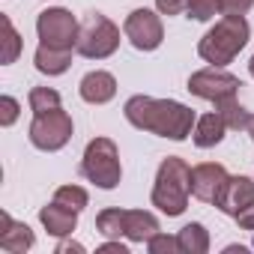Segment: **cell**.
<instances>
[{
    "instance_id": "11",
    "label": "cell",
    "mask_w": 254,
    "mask_h": 254,
    "mask_svg": "<svg viewBox=\"0 0 254 254\" xmlns=\"http://www.w3.org/2000/svg\"><path fill=\"white\" fill-rule=\"evenodd\" d=\"M251 203H254V180H248V177H227L224 189L215 197V206L230 218H236Z\"/></svg>"
},
{
    "instance_id": "10",
    "label": "cell",
    "mask_w": 254,
    "mask_h": 254,
    "mask_svg": "<svg viewBox=\"0 0 254 254\" xmlns=\"http://www.w3.org/2000/svg\"><path fill=\"white\" fill-rule=\"evenodd\" d=\"M224 183H227V171L218 162H203V165L191 168V194L203 203H215Z\"/></svg>"
},
{
    "instance_id": "8",
    "label": "cell",
    "mask_w": 254,
    "mask_h": 254,
    "mask_svg": "<svg viewBox=\"0 0 254 254\" xmlns=\"http://www.w3.org/2000/svg\"><path fill=\"white\" fill-rule=\"evenodd\" d=\"M239 78L224 72L221 66H212V69H200L189 78V93L197 96V99H206V102H221V99H230L239 93Z\"/></svg>"
},
{
    "instance_id": "29",
    "label": "cell",
    "mask_w": 254,
    "mask_h": 254,
    "mask_svg": "<svg viewBox=\"0 0 254 254\" xmlns=\"http://www.w3.org/2000/svg\"><path fill=\"white\" fill-rule=\"evenodd\" d=\"M99 251H102V254H129V248H126L120 239H114V242H105Z\"/></svg>"
},
{
    "instance_id": "5",
    "label": "cell",
    "mask_w": 254,
    "mask_h": 254,
    "mask_svg": "<svg viewBox=\"0 0 254 254\" xmlns=\"http://www.w3.org/2000/svg\"><path fill=\"white\" fill-rule=\"evenodd\" d=\"M120 48V27L105 15H90L78 30L75 51L87 60H105Z\"/></svg>"
},
{
    "instance_id": "26",
    "label": "cell",
    "mask_w": 254,
    "mask_h": 254,
    "mask_svg": "<svg viewBox=\"0 0 254 254\" xmlns=\"http://www.w3.org/2000/svg\"><path fill=\"white\" fill-rule=\"evenodd\" d=\"M251 6H254V0H218L221 15H245Z\"/></svg>"
},
{
    "instance_id": "16",
    "label": "cell",
    "mask_w": 254,
    "mask_h": 254,
    "mask_svg": "<svg viewBox=\"0 0 254 254\" xmlns=\"http://www.w3.org/2000/svg\"><path fill=\"white\" fill-rule=\"evenodd\" d=\"M224 132H227V123L221 120V114H218V111H212V114H203V117L194 123V129H191V141H194V147L209 150V147H215V144H221V141H224Z\"/></svg>"
},
{
    "instance_id": "27",
    "label": "cell",
    "mask_w": 254,
    "mask_h": 254,
    "mask_svg": "<svg viewBox=\"0 0 254 254\" xmlns=\"http://www.w3.org/2000/svg\"><path fill=\"white\" fill-rule=\"evenodd\" d=\"M156 6L162 15H180V12H186L189 0H156Z\"/></svg>"
},
{
    "instance_id": "23",
    "label": "cell",
    "mask_w": 254,
    "mask_h": 254,
    "mask_svg": "<svg viewBox=\"0 0 254 254\" xmlns=\"http://www.w3.org/2000/svg\"><path fill=\"white\" fill-rule=\"evenodd\" d=\"M186 12H189V18H194V21H209V18H215V12H218V0H189Z\"/></svg>"
},
{
    "instance_id": "4",
    "label": "cell",
    "mask_w": 254,
    "mask_h": 254,
    "mask_svg": "<svg viewBox=\"0 0 254 254\" xmlns=\"http://www.w3.org/2000/svg\"><path fill=\"white\" fill-rule=\"evenodd\" d=\"M81 174L99 186V189H117L123 180V168H120V150L111 138H96L87 144L84 159H81Z\"/></svg>"
},
{
    "instance_id": "6",
    "label": "cell",
    "mask_w": 254,
    "mask_h": 254,
    "mask_svg": "<svg viewBox=\"0 0 254 254\" xmlns=\"http://www.w3.org/2000/svg\"><path fill=\"white\" fill-rule=\"evenodd\" d=\"M72 138V117L63 108L36 114L30 123V144L42 153H57L69 144Z\"/></svg>"
},
{
    "instance_id": "24",
    "label": "cell",
    "mask_w": 254,
    "mask_h": 254,
    "mask_svg": "<svg viewBox=\"0 0 254 254\" xmlns=\"http://www.w3.org/2000/svg\"><path fill=\"white\" fill-rule=\"evenodd\" d=\"M147 248H150V254H177V251H183L180 236H165V233H156L147 242Z\"/></svg>"
},
{
    "instance_id": "12",
    "label": "cell",
    "mask_w": 254,
    "mask_h": 254,
    "mask_svg": "<svg viewBox=\"0 0 254 254\" xmlns=\"http://www.w3.org/2000/svg\"><path fill=\"white\" fill-rule=\"evenodd\" d=\"M78 93H81V99L90 102V105H105V102H111V99L117 96V78H114L111 72H102V69L87 72V75L81 78Z\"/></svg>"
},
{
    "instance_id": "20",
    "label": "cell",
    "mask_w": 254,
    "mask_h": 254,
    "mask_svg": "<svg viewBox=\"0 0 254 254\" xmlns=\"http://www.w3.org/2000/svg\"><path fill=\"white\" fill-rule=\"evenodd\" d=\"M0 30H3V51H0V60H3V66L15 63L18 54H21V36L18 30L12 27L9 15H0Z\"/></svg>"
},
{
    "instance_id": "31",
    "label": "cell",
    "mask_w": 254,
    "mask_h": 254,
    "mask_svg": "<svg viewBox=\"0 0 254 254\" xmlns=\"http://www.w3.org/2000/svg\"><path fill=\"white\" fill-rule=\"evenodd\" d=\"M248 135H251V141H254V117L248 120Z\"/></svg>"
},
{
    "instance_id": "7",
    "label": "cell",
    "mask_w": 254,
    "mask_h": 254,
    "mask_svg": "<svg viewBox=\"0 0 254 254\" xmlns=\"http://www.w3.org/2000/svg\"><path fill=\"white\" fill-rule=\"evenodd\" d=\"M78 21L69 9L54 6L39 12L36 18V33L42 39V45H54V48H75L78 45Z\"/></svg>"
},
{
    "instance_id": "22",
    "label": "cell",
    "mask_w": 254,
    "mask_h": 254,
    "mask_svg": "<svg viewBox=\"0 0 254 254\" xmlns=\"http://www.w3.org/2000/svg\"><path fill=\"white\" fill-rule=\"evenodd\" d=\"M54 200L63 203V206H69V209H75V212H81V209L90 203V194H87L81 186H60V189L54 191Z\"/></svg>"
},
{
    "instance_id": "19",
    "label": "cell",
    "mask_w": 254,
    "mask_h": 254,
    "mask_svg": "<svg viewBox=\"0 0 254 254\" xmlns=\"http://www.w3.org/2000/svg\"><path fill=\"white\" fill-rule=\"evenodd\" d=\"M215 111H218V114H221V120L227 123V129H233V132H239V129H248V120H251V114H248V111L239 105V99H236V96L215 102Z\"/></svg>"
},
{
    "instance_id": "3",
    "label": "cell",
    "mask_w": 254,
    "mask_h": 254,
    "mask_svg": "<svg viewBox=\"0 0 254 254\" xmlns=\"http://www.w3.org/2000/svg\"><path fill=\"white\" fill-rule=\"evenodd\" d=\"M248 36H251V27H248L245 15H224L197 42V54L212 66H227L248 45Z\"/></svg>"
},
{
    "instance_id": "32",
    "label": "cell",
    "mask_w": 254,
    "mask_h": 254,
    "mask_svg": "<svg viewBox=\"0 0 254 254\" xmlns=\"http://www.w3.org/2000/svg\"><path fill=\"white\" fill-rule=\"evenodd\" d=\"M248 69H251V78H254V57H251V63H248Z\"/></svg>"
},
{
    "instance_id": "25",
    "label": "cell",
    "mask_w": 254,
    "mask_h": 254,
    "mask_svg": "<svg viewBox=\"0 0 254 254\" xmlns=\"http://www.w3.org/2000/svg\"><path fill=\"white\" fill-rule=\"evenodd\" d=\"M18 111H21V105L12 96H0V126H12L18 120Z\"/></svg>"
},
{
    "instance_id": "28",
    "label": "cell",
    "mask_w": 254,
    "mask_h": 254,
    "mask_svg": "<svg viewBox=\"0 0 254 254\" xmlns=\"http://www.w3.org/2000/svg\"><path fill=\"white\" fill-rule=\"evenodd\" d=\"M236 221H239V227H242V230H254V203H251V206H245V209L236 215Z\"/></svg>"
},
{
    "instance_id": "14",
    "label": "cell",
    "mask_w": 254,
    "mask_h": 254,
    "mask_svg": "<svg viewBox=\"0 0 254 254\" xmlns=\"http://www.w3.org/2000/svg\"><path fill=\"white\" fill-rule=\"evenodd\" d=\"M39 221H42V227L51 236H60L63 239V236H69L78 227V212L69 209V206H63V203H57V200H51L48 206L39 209Z\"/></svg>"
},
{
    "instance_id": "13",
    "label": "cell",
    "mask_w": 254,
    "mask_h": 254,
    "mask_svg": "<svg viewBox=\"0 0 254 254\" xmlns=\"http://www.w3.org/2000/svg\"><path fill=\"white\" fill-rule=\"evenodd\" d=\"M33 230L21 221H12L9 212H0V248L9 254H24L27 248H33Z\"/></svg>"
},
{
    "instance_id": "30",
    "label": "cell",
    "mask_w": 254,
    "mask_h": 254,
    "mask_svg": "<svg viewBox=\"0 0 254 254\" xmlns=\"http://www.w3.org/2000/svg\"><path fill=\"white\" fill-rule=\"evenodd\" d=\"M69 251L81 254V251H84V245H81V242H60V245H57V254H69Z\"/></svg>"
},
{
    "instance_id": "1",
    "label": "cell",
    "mask_w": 254,
    "mask_h": 254,
    "mask_svg": "<svg viewBox=\"0 0 254 254\" xmlns=\"http://www.w3.org/2000/svg\"><path fill=\"white\" fill-rule=\"evenodd\" d=\"M126 120L141 132H153L159 138L186 141L194 129V111L174 99H153V96H132L123 108Z\"/></svg>"
},
{
    "instance_id": "17",
    "label": "cell",
    "mask_w": 254,
    "mask_h": 254,
    "mask_svg": "<svg viewBox=\"0 0 254 254\" xmlns=\"http://www.w3.org/2000/svg\"><path fill=\"white\" fill-rule=\"evenodd\" d=\"M33 63L42 75H63L72 66V48H54V45H42L33 54Z\"/></svg>"
},
{
    "instance_id": "15",
    "label": "cell",
    "mask_w": 254,
    "mask_h": 254,
    "mask_svg": "<svg viewBox=\"0 0 254 254\" xmlns=\"http://www.w3.org/2000/svg\"><path fill=\"white\" fill-rule=\"evenodd\" d=\"M159 233V218L144 209H123V236L132 242H150Z\"/></svg>"
},
{
    "instance_id": "9",
    "label": "cell",
    "mask_w": 254,
    "mask_h": 254,
    "mask_svg": "<svg viewBox=\"0 0 254 254\" xmlns=\"http://www.w3.org/2000/svg\"><path fill=\"white\" fill-rule=\"evenodd\" d=\"M123 33L138 51H156L165 39V27H162V18L150 9H135L123 24Z\"/></svg>"
},
{
    "instance_id": "18",
    "label": "cell",
    "mask_w": 254,
    "mask_h": 254,
    "mask_svg": "<svg viewBox=\"0 0 254 254\" xmlns=\"http://www.w3.org/2000/svg\"><path fill=\"white\" fill-rule=\"evenodd\" d=\"M177 236H180V245H183L186 254H206V251H209V233H206V227L197 224V221L186 224Z\"/></svg>"
},
{
    "instance_id": "2",
    "label": "cell",
    "mask_w": 254,
    "mask_h": 254,
    "mask_svg": "<svg viewBox=\"0 0 254 254\" xmlns=\"http://www.w3.org/2000/svg\"><path fill=\"white\" fill-rule=\"evenodd\" d=\"M191 194V168L180 156H168L159 165L156 186H153V206L165 215H183Z\"/></svg>"
},
{
    "instance_id": "21",
    "label": "cell",
    "mask_w": 254,
    "mask_h": 254,
    "mask_svg": "<svg viewBox=\"0 0 254 254\" xmlns=\"http://www.w3.org/2000/svg\"><path fill=\"white\" fill-rule=\"evenodd\" d=\"M27 102H30V111L33 114H45V111L60 108V93L51 90V87H33L30 96H27Z\"/></svg>"
}]
</instances>
